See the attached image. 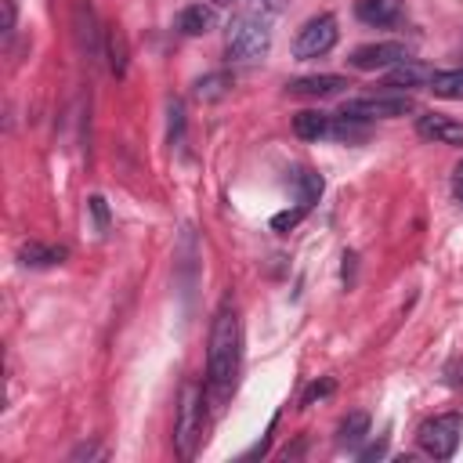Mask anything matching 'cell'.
Listing matches in <instances>:
<instances>
[{
  "mask_svg": "<svg viewBox=\"0 0 463 463\" xmlns=\"http://www.w3.org/2000/svg\"><path fill=\"white\" fill-rule=\"evenodd\" d=\"M109 69H113L116 76L127 73V44H124V33H120L116 26L109 30Z\"/></svg>",
  "mask_w": 463,
  "mask_h": 463,
  "instance_id": "ffe728a7",
  "label": "cell"
},
{
  "mask_svg": "<svg viewBox=\"0 0 463 463\" xmlns=\"http://www.w3.org/2000/svg\"><path fill=\"white\" fill-rule=\"evenodd\" d=\"M294 134L304 141H322L333 134V116H326L322 109H304L294 116Z\"/></svg>",
  "mask_w": 463,
  "mask_h": 463,
  "instance_id": "4fadbf2b",
  "label": "cell"
},
{
  "mask_svg": "<svg viewBox=\"0 0 463 463\" xmlns=\"http://www.w3.org/2000/svg\"><path fill=\"white\" fill-rule=\"evenodd\" d=\"M459 438H463V416L459 413H442V416H431L420 424L416 431V442L427 456L434 459H452L456 449H459Z\"/></svg>",
  "mask_w": 463,
  "mask_h": 463,
  "instance_id": "277c9868",
  "label": "cell"
},
{
  "mask_svg": "<svg viewBox=\"0 0 463 463\" xmlns=\"http://www.w3.org/2000/svg\"><path fill=\"white\" fill-rule=\"evenodd\" d=\"M200 434H203V388L196 381H184L177 399V420H174V449L181 459H193Z\"/></svg>",
  "mask_w": 463,
  "mask_h": 463,
  "instance_id": "3957f363",
  "label": "cell"
},
{
  "mask_svg": "<svg viewBox=\"0 0 463 463\" xmlns=\"http://www.w3.org/2000/svg\"><path fill=\"white\" fill-rule=\"evenodd\" d=\"M431 90H434L438 99L459 102V99H463V69H445V73H434Z\"/></svg>",
  "mask_w": 463,
  "mask_h": 463,
  "instance_id": "e0dca14e",
  "label": "cell"
},
{
  "mask_svg": "<svg viewBox=\"0 0 463 463\" xmlns=\"http://www.w3.org/2000/svg\"><path fill=\"white\" fill-rule=\"evenodd\" d=\"M232 87H236V80L228 73H207V76L196 80V99L200 102H221Z\"/></svg>",
  "mask_w": 463,
  "mask_h": 463,
  "instance_id": "9a60e30c",
  "label": "cell"
},
{
  "mask_svg": "<svg viewBox=\"0 0 463 463\" xmlns=\"http://www.w3.org/2000/svg\"><path fill=\"white\" fill-rule=\"evenodd\" d=\"M344 116H358V120H399V116H409V113H416V102L406 95H365V99H351V102H344V109H340Z\"/></svg>",
  "mask_w": 463,
  "mask_h": 463,
  "instance_id": "8992f818",
  "label": "cell"
},
{
  "mask_svg": "<svg viewBox=\"0 0 463 463\" xmlns=\"http://www.w3.org/2000/svg\"><path fill=\"white\" fill-rule=\"evenodd\" d=\"M12 30H15V4H12V0H4V33L12 37Z\"/></svg>",
  "mask_w": 463,
  "mask_h": 463,
  "instance_id": "484cf974",
  "label": "cell"
},
{
  "mask_svg": "<svg viewBox=\"0 0 463 463\" xmlns=\"http://www.w3.org/2000/svg\"><path fill=\"white\" fill-rule=\"evenodd\" d=\"M434 73H438L434 65L406 58V62H399V65H391V69H388L384 83H388V87H399V90H413V87H431Z\"/></svg>",
  "mask_w": 463,
  "mask_h": 463,
  "instance_id": "9c48e42d",
  "label": "cell"
},
{
  "mask_svg": "<svg viewBox=\"0 0 463 463\" xmlns=\"http://www.w3.org/2000/svg\"><path fill=\"white\" fill-rule=\"evenodd\" d=\"M87 207H90V214H95V221H99V232L106 236L109 232V207H106V200L102 196H90Z\"/></svg>",
  "mask_w": 463,
  "mask_h": 463,
  "instance_id": "603a6c76",
  "label": "cell"
},
{
  "mask_svg": "<svg viewBox=\"0 0 463 463\" xmlns=\"http://www.w3.org/2000/svg\"><path fill=\"white\" fill-rule=\"evenodd\" d=\"M355 15L365 26H391L402 19V0H358Z\"/></svg>",
  "mask_w": 463,
  "mask_h": 463,
  "instance_id": "7c38bea8",
  "label": "cell"
},
{
  "mask_svg": "<svg viewBox=\"0 0 463 463\" xmlns=\"http://www.w3.org/2000/svg\"><path fill=\"white\" fill-rule=\"evenodd\" d=\"M369 134V120H358V116H337L333 120V138H340V141H362Z\"/></svg>",
  "mask_w": 463,
  "mask_h": 463,
  "instance_id": "d6986e66",
  "label": "cell"
},
{
  "mask_svg": "<svg viewBox=\"0 0 463 463\" xmlns=\"http://www.w3.org/2000/svg\"><path fill=\"white\" fill-rule=\"evenodd\" d=\"M297 193H301V207L312 210L319 203V196H322V177L315 170H308V167L297 170Z\"/></svg>",
  "mask_w": 463,
  "mask_h": 463,
  "instance_id": "ac0fdd59",
  "label": "cell"
},
{
  "mask_svg": "<svg viewBox=\"0 0 463 463\" xmlns=\"http://www.w3.org/2000/svg\"><path fill=\"white\" fill-rule=\"evenodd\" d=\"M333 391H337V384H333L330 377H326V381H315V384L304 391V406H312V402H319V399H330Z\"/></svg>",
  "mask_w": 463,
  "mask_h": 463,
  "instance_id": "7402d4cb",
  "label": "cell"
},
{
  "mask_svg": "<svg viewBox=\"0 0 463 463\" xmlns=\"http://www.w3.org/2000/svg\"><path fill=\"white\" fill-rule=\"evenodd\" d=\"M181 127H184V109L181 102H170V145L181 138Z\"/></svg>",
  "mask_w": 463,
  "mask_h": 463,
  "instance_id": "cb8c5ba5",
  "label": "cell"
},
{
  "mask_svg": "<svg viewBox=\"0 0 463 463\" xmlns=\"http://www.w3.org/2000/svg\"><path fill=\"white\" fill-rule=\"evenodd\" d=\"M416 134L434 141V145H463V124L442 113H424L416 120Z\"/></svg>",
  "mask_w": 463,
  "mask_h": 463,
  "instance_id": "ba28073f",
  "label": "cell"
},
{
  "mask_svg": "<svg viewBox=\"0 0 463 463\" xmlns=\"http://www.w3.org/2000/svg\"><path fill=\"white\" fill-rule=\"evenodd\" d=\"M65 257H69L65 246H51V243H37V239L19 250V261H22L26 268H55V264H62Z\"/></svg>",
  "mask_w": 463,
  "mask_h": 463,
  "instance_id": "5bb4252c",
  "label": "cell"
},
{
  "mask_svg": "<svg viewBox=\"0 0 463 463\" xmlns=\"http://www.w3.org/2000/svg\"><path fill=\"white\" fill-rule=\"evenodd\" d=\"M351 83L344 76H333V73H319V76H301L290 83V95L297 99H333L340 90H347Z\"/></svg>",
  "mask_w": 463,
  "mask_h": 463,
  "instance_id": "30bf717a",
  "label": "cell"
},
{
  "mask_svg": "<svg viewBox=\"0 0 463 463\" xmlns=\"http://www.w3.org/2000/svg\"><path fill=\"white\" fill-rule=\"evenodd\" d=\"M214 4H239V0H214Z\"/></svg>",
  "mask_w": 463,
  "mask_h": 463,
  "instance_id": "4316f807",
  "label": "cell"
},
{
  "mask_svg": "<svg viewBox=\"0 0 463 463\" xmlns=\"http://www.w3.org/2000/svg\"><path fill=\"white\" fill-rule=\"evenodd\" d=\"M174 30L181 37H207L210 30H218V12L210 4H189V8L177 12Z\"/></svg>",
  "mask_w": 463,
  "mask_h": 463,
  "instance_id": "8fae6325",
  "label": "cell"
},
{
  "mask_svg": "<svg viewBox=\"0 0 463 463\" xmlns=\"http://www.w3.org/2000/svg\"><path fill=\"white\" fill-rule=\"evenodd\" d=\"M304 214H308L304 207H297V210H283V214H275V218H271V228H275V232H290V228H297V225L304 221Z\"/></svg>",
  "mask_w": 463,
  "mask_h": 463,
  "instance_id": "44dd1931",
  "label": "cell"
},
{
  "mask_svg": "<svg viewBox=\"0 0 463 463\" xmlns=\"http://www.w3.org/2000/svg\"><path fill=\"white\" fill-rule=\"evenodd\" d=\"M239 362H243V322L232 301H225L214 315V330H210V362H207V373H210V388L218 395H228L236 388L239 377Z\"/></svg>",
  "mask_w": 463,
  "mask_h": 463,
  "instance_id": "6da1fadb",
  "label": "cell"
},
{
  "mask_svg": "<svg viewBox=\"0 0 463 463\" xmlns=\"http://www.w3.org/2000/svg\"><path fill=\"white\" fill-rule=\"evenodd\" d=\"M365 434H369V413H347V416L340 420V427H337V442H340L344 449L362 445Z\"/></svg>",
  "mask_w": 463,
  "mask_h": 463,
  "instance_id": "2e32d148",
  "label": "cell"
},
{
  "mask_svg": "<svg viewBox=\"0 0 463 463\" xmlns=\"http://www.w3.org/2000/svg\"><path fill=\"white\" fill-rule=\"evenodd\" d=\"M225 51L232 62H261L268 51H271V26L264 15H236L232 26H228V40H225Z\"/></svg>",
  "mask_w": 463,
  "mask_h": 463,
  "instance_id": "7a4b0ae2",
  "label": "cell"
},
{
  "mask_svg": "<svg viewBox=\"0 0 463 463\" xmlns=\"http://www.w3.org/2000/svg\"><path fill=\"white\" fill-rule=\"evenodd\" d=\"M337 37H340L337 19H333V15H315V19H308V22L297 30V37H294V58H297V62L322 58V55H330V51L337 47Z\"/></svg>",
  "mask_w": 463,
  "mask_h": 463,
  "instance_id": "5b68a950",
  "label": "cell"
},
{
  "mask_svg": "<svg viewBox=\"0 0 463 463\" xmlns=\"http://www.w3.org/2000/svg\"><path fill=\"white\" fill-rule=\"evenodd\" d=\"M409 55H406V47L402 44H395V40H381V44H365V47H355L351 51V69H358V73H388L391 65H399V62H406Z\"/></svg>",
  "mask_w": 463,
  "mask_h": 463,
  "instance_id": "52a82bcc",
  "label": "cell"
},
{
  "mask_svg": "<svg viewBox=\"0 0 463 463\" xmlns=\"http://www.w3.org/2000/svg\"><path fill=\"white\" fill-rule=\"evenodd\" d=\"M452 193L463 200V159L456 163V170H452Z\"/></svg>",
  "mask_w": 463,
  "mask_h": 463,
  "instance_id": "d4e9b609",
  "label": "cell"
}]
</instances>
